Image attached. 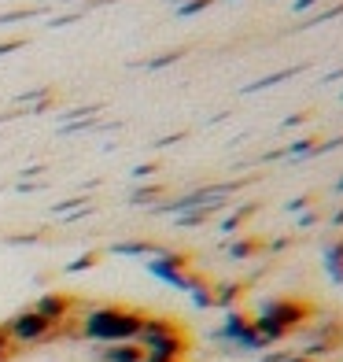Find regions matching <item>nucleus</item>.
Segmentation results:
<instances>
[{
  "instance_id": "1",
  "label": "nucleus",
  "mask_w": 343,
  "mask_h": 362,
  "mask_svg": "<svg viewBox=\"0 0 343 362\" xmlns=\"http://www.w3.org/2000/svg\"><path fill=\"white\" fill-rule=\"evenodd\" d=\"M140 325H144V315H137V310L100 307V310H89L85 315L81 333L89 340H104V344H129V340H137Z\"/></svg>"
},
{
  "instance_id": "2",
  "label": "nucleus",
  "mask_w": 343,
  "mask_h": 362,
  "mask_svg": "<svg viewBox=\"0 0 343 362\" xmlns=\"http://www.w3.org/2000/svg\"><path fill=\"white\" fill-rule=\"evenodd\" d=\"M133 344L144 355L162 358V362H177L181 351H185V337L177 333L170 322H162V318H144V325H140V333H137Z\"/></svg>"
},
{
  "instance_id": "4",
  "label": "nucleus",
  "mask_w": 343,
  "mask_h": 362,
  "mask_svg": "<svg viewBox=\"0 0 343 362\" xmlns=\"http://www.w3.org/2000/svg\"><path fill=\"white\" fill-rule=\"evenodd\" d=\"M30 310H37V315L48 322V325H63V318L71 315V300L67 296H44V300H37V307H30Z\"/></svg>"
},
{
  "instance_id": "6",
  "label": "nucleus",
  "mask_w": 343,
  "mask_h": 362,
  "mask_svg": "<svg viewBox=\"0 0 343 362\" xmlns=\"http://www.w3.org/2000/svg\"><path fill=\"white\" fill-rule=\"evenodd\" d=\"M11 355V340H8V333H4V325H0V362H4Z\"/></svg>"
},
{
  "instance_id": "5",
  "label": "nucleus",
  "mask_w": 343,
  "mask_h": 362,
  "mask_svg": "<svg viewBox=\"0 0 343 362\" xmlns=\"http://www.w3.org/2000/svg\"><path fill=\"white\" fill-rule=\"evenodd\" d=\"M140 358H144V351L133 340L129 344H107V351H104V362H140Z\"/></svg>"
},
{
  "instance_id": "7",
  "label": "nucleus",
  "mask_w": 343,
  "mask_h": 362,
  "mask_svg": "<svg viewBox=\"0 0 343 362\" xmlns=\"http://www.w3.org/2000/svg\"><path fill=\"white\" fill-rule=\"evenodd\" d=\"M140 362H162V358H152V355H144V358H140Z\"/></svg>"
},
{
  "instance_id": "3",
  "label": "nucleus",
  "mask_w": 343,
  "mask_h": 362,
  "mask_svg": "<svg viewBox=\"0 0 343 362\" xmlns=\"http://www.w3.org/2000/svg\"><path fill=\"white\" fill-rule=\"evenodd\" d=\"M4 333L11 340V348H30V344H41L56 333V325H48L37 310H23V315H15L8 325H4Z\"/></svg>"
}]
</instances>
